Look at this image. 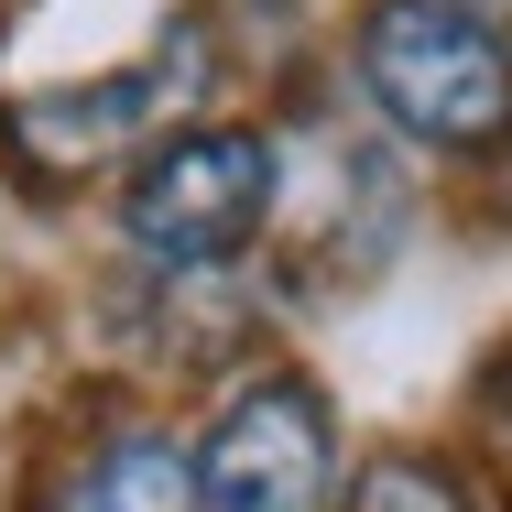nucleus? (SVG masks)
Here are the masks:
<instances>
[{
    "label": "nucleus",
    "mask_w": 512,
    "mask_h": 512,
    "mask_svg": "<svg viewBox=\"0 0 512 512\" xmlns=\"http://www.w3.org/2000/svg\"><path fill=\"white\" fill-rule=\"evenodd\" d=\"M349 512H469L436 469H414V458H371L360 469V491H349Z\"/></svg>",
    "instance_id": "obj_6"
},
{
    "label": "nucleus",
    "mask_w": 512,
    "mask_h": 512,
    "mask_svg": "<svg viewBox=\"0 0 512 512\" xmlns=\"http://www.w3.org/2000/svg\"><path fill=\"white\" fill-rule=\"evenodd\" d=\"M66 512H197V480H186V458L164 436H120L99 469L77 480Z\"/></svg>",
    "instance_id": "obj_5"
},
{
    "label": "nucleus",
    "mask_w": 512,
    "mask_h": 512,
    "mask_svg": "<svg viewBox=\"0 0 512 512\" xmlns=\"http://www.w3.org/2000/svg\"><path fill=\"white\" fill-rule=\"evenodd\" d=\"M262 207H273V142L262 131H186L131 175L120 218L164 262H218L262 229Z\"/></svg>",
    "instance_id": "obj_2"
},
{
    "label": "nucleus",
    "mask_w": 512,
    "mask_h": 512,
    "mask_svg": "<svg viewBox=\"0 0 512 512\" xmlns=\"http://www.w3.org/2000/svg\"><path fill=\"white\" fill-rule=\"evenodd\" d=\"M164 77H175V66H131V77H109V88L22 99V109H11V142H22V153H44V164H88V153H109V131H131V120L153 109Z\"/></svg>",
    "instance_id": "obj_4"
},
{
    "label": "nucleus",
    "mask_w": 512,
    "mask_h": 512,
    "mask_svg": "<svg viewBox=\"0 0 512 512\" xmlns=\"http://www.w3.org/2000/svg\"><path fill=\"white\" fill-rule=\"evenodd\" d=\"M186 480H197V512H316L327 502V404L295 382H262L251 404H229V425L207 436Z\"/></svg>",
    "instance_id": "obj_3"
},
{
    "label": "nucleus",
    "mask_w": 512,
    "mask_h": 512,
    "mask_svg": "<svg viewBox=\"0 0 512 512\" xmlns=\"http://www.w3.org/2000/svg\"><path fill=\"white\" fill-rule=\"evenodd\" d=\"M360 77L425 142H491L512 120V44L469 0H382L360 33Z\"/></svg>",
    "instance_id": "obj_1"
}]
</instances>
